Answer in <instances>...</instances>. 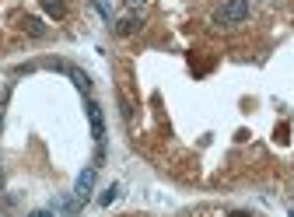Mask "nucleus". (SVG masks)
Here are the masks:
<instances>
[{
	"mask_svg": "<svg viewBox=\"0 0 294 217\" xmlns=\"http://www.w3.org/2000/svg\"><path fill=\"white\" fill-rule=\"evenodd\" d=\"M28 217H53V210H32Z\"/></svg>",
	"mask_w": 294,
	"mask_h": 217,
	"instance_id": "obj_9",
	"label": "nucleus"
},
{
	"mask_svg": "<svg viewBox=\"0 0 294 217\" xmlns=\"http://www.w3.org/2000/svg\"><path fill=\"white\" fill-rule=\"evenodd\" d=\"M245 18H249V0H228V4L217 7L214 25H220V28H235V25H242Z\"/></svg>",
	"mask_w": 294,
	"mask_h": 217,
	"instance_id": "obj_1",
	"label": "nucleus"
},
{
	"mask_svg": "<svg viewBox=\"0 0 294 217\" xmlns=\"http://www.w3.org/2000/svg\"><path fill=\"white\" fill-rule=\"evenodd\" d=\"M21 28H25L32 39H42V35H46V25H42L39 18H21Z\"/></svg>",
	"mask_w": 294,
	"mask_h": 217,
	"instance_id": "obj_6",
	"label": "nucleus"
},
{
	"mask_svg": "<svg viewBox=\"0 0 294 217\" xmlns=\"http://www.w3.org/2000/svg\"><path fill=\"white\" fill-rule=\"evenodd\" d=\"M140 4H144V0H126V7H140Z\"/></svg>",
	"mask_w": 294,
	"mask_h": 217,
	"instance_id": "obj_10",
	"label": "nucleus"
},
{
	"mask_svg": "<svg viewBox=\"0 0 294 217\" xmlns=\"http://www.w3.org/2000/svg\"><path fill=\"white\" fill-rule=\"evenodd\" d=\"M0 130H4V109H0Z\"/></svg>",
	"mask_w": 294,
	"mask_h": 217,
	"instance_id": "obj_12",
	"label": "nucleus"
},
{
	"mask_svg": "<svg viewBox=\"0 0 294 217\" xmlns=\"http://www.w3.org/2000/svg\"><path fill=\"white\" fill-rule=\"evenodd\" d=\"M0 189H4V168H0Z\"/></svg>",
	"mask_w": 294,
	"mask_h": 217,
	"instance_id": "obj_13",
	"label": "nucleus"
},
{
	"mask_svg": "<svg viewBox=\"0 0 294 217\" xmlns=\"http://www.w3.org/2000/svg\"><path fill=\"white\" fill-rule=\"evenodd\" d=\"M42 11H46L49 18H63V14H67V4H63V0H42Z\"/></svg>",
	"mask_w": 294,
	"mask_h": 217,
	"instance_id": "obj_7",
	"label": "nucleus"
},
{
	"mask_svg": "<svg viewBox=\"0 0 294 217\" xmlns=\"http://www.w3.org/2000/svg\"><path fill=\"white\" fill-rule=\"evenodd\" d=\"M228 217H252V214H245V210H235V214H228Z\"/></svg>",
	"mask_w": 294,
	"mask_h": 217,
	"instance_id": "obj_11",
	"label": "nucleus"
},
{
	"mask_svg": "<svg viewBox=\"0 0 294 217\" xmlns=\"http://www.w3.org/2000/svg\"><path fill=\"white\" fill-rule=\"evenodd\" d=\"M88 123H91V137L98 140V144H105V119H102V105L95 102V98H88Z\"/></svg>",
	"mask_w": 294,
	"mask_h": 217,
	"instance_id": "obj_2",
	"label": "nucleus"
},
{
	"mask_svg": "<svg viewBox=\"0 0 294 217\" xmlns=\"http://www.w3.org/2000/svg\"><path fill=\"white\" fill-rule=\"evenodd\" d=\"M140 25H144L140 14H123V18L112 25V32H116V35H133V32H140Z\"/></svg>",
	"mask_w": 294,
	"mask_h": 217,
	"instance_id": "obj_5",
	"label": "nucleus"
},
{
	"mask_svg": "<svg viewBox=\"0 0 294 217\" xmlns=\"http://www.w3.org/2000/svg\"><path fill=\"white\" fill-rule=\"evenodd\" d=\"M116 196H119V186H109V189H105V193L98 196V203H102V207H109V203H112Z\"/></svg>",
	"mask_w": 294,
	"mask_h": 217,
	"instance_id": "obj_8",
	"label": "nucleus"
},
{
	"mask_svg": "<svg viewBox=\"0 0 294 217\" xmlns=\"http://www.w3.org/2000/svg\"><path fill=\"white\" fill-rule=\"evenodd\" d=\"M291 217H294V210H291Z\"/></svg>",
	"mask_w": 294,
	"mask_h": 217,
	"instance_id": "obj_14",
	"label": "nucleus"
},
{
	"mask_svg": "<svg viewBox=\"0 0 294 217\" xmlns=\"http://www.w3.org/2000/svg\"><path fill=\"white\" fill-rule=\"evenodd\" d=\"M91 189H95V165H88L81 175H77V186H74V200L77 203H84L88 196H91Z\"/></svg>",
	"mask_w": 294,
	"mask_h": 217,
	"instance_id": "obj_3",
	"label": "nucleus"
},
{
	"mask_svg": "<svg viewBox=\"0 0 294 217\" xmlns=\"http://www.w3.org/2000/svg\"><path fill=\"white\" fill-rule=\"evenodd\" d=\"M53 67L67 74V77H70V81L77 84V88H81V91H84V95H91V77H88V74L81 70V67H67V63H53Z\"/></svg>",
	"mask_w": 294,
	"mask_h": 217,
	"instance_id": "obj_4",
	"label": "nucleus"
}]
</instances>
